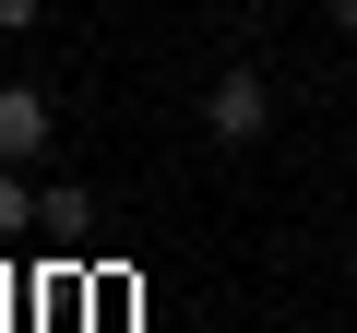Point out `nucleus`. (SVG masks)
Wrapping results in <instances>:
<instances>
[{"label": "nucleus", "instance_id": "1", "mask_svg": "<svg viewBox=\"0 0 357 333\" xmlns=\"http://www.w3.org/2000/svg\"><path fill=\"white\" fill-rule=\"evenodd\" d=\"M203 131H215V143H262V131H274V84H262L250 60H227V72L203 84Z\"/></svg>", "mask_w": 357, "mask_h": 333}, {"label": "nucleus", "instance_id": "2", "mask_svg": "<svg viewBox=\"0 0 357 333\" xmlns=\"http://www.w3.org/2000/svg\"><path fill=\"white\" fill-rule=\"evenodd\" d=\"M60 143V107H48V84H0V166H36Z\"/></svg>", "mask_w": 357, "mask_h": 333}, {"label": "nucleus", "instance_id": "3", "mask_svg": "<svg viewBox=\"0 0 357 333\" xmlns=\"http://www.w3.org/2000/svg\"><path fill=\"white\" fill-rule=\"evenodd\" d=\"M36 215H48V191H24V166H0V238L36 226Z\"/></svg>", "mask_w": 357, "mask_h": 333}, {"label": "nucleus", "instance_id": "4", "mask_svg": "<svg viewBox=\"0 0 357 333\" xmlns=\"http://www.w3.org/2000/svg\"><path fill=\"white\" fill-rule=\"evenodd\" d=\"M48 24V0H0V36H36Z\"/></svg>", "mask_w": 357, "mask_h": 333}, {"label": "nucleus", "instance_id": "5", "mask_svg": "<svg viewBox=\"0 0 357 333\" xmlns=\"http://www.w3.org/2000/svg\"><path fill=\"white\" fill-rule=\"evenodd\" d=\"M333 36H357V0H333Z\"/></svg>", "mask_w": 357, "mask_h": 333}, {"label": "nucleus", "instance_id": "6", "mask_svg": "<svg viewBox=\"0 0 357 333\" xmlns=\"http://www.w3.org/2000/svg\"><path fill=\"white\" fill-rule=\"evenodd\" d=\"M238 13H274V0H238Z\"/></svg>", "mask_w": 357, "mask_h": 333}]
</instances>
